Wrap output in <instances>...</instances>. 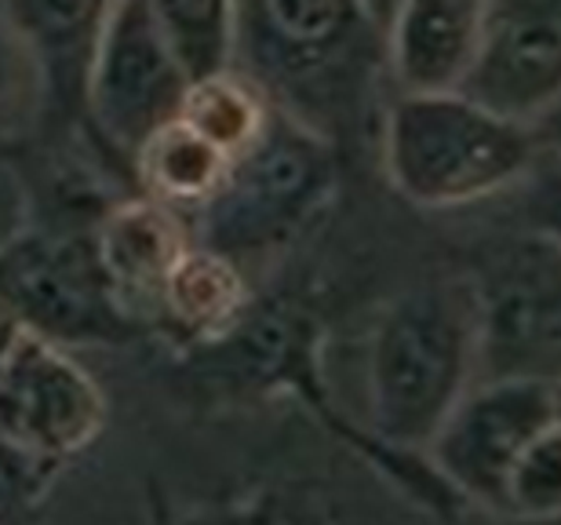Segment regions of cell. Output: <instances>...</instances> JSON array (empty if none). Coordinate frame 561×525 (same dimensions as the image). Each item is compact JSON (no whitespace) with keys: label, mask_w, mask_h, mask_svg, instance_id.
<instances>
[{"label":"cell","mask_w":561,"mask_h":525,"mask_svg":"<svg viewBox=\"0 0 561 525\" xmlns=\"http://www.w3.org/2000/svg\"><path fill=\"white\" fill-rule=\"evenodd\" d=\"M561 511V427L547 431L529 449L503 486L500 515L514 522L554 525Z\"/></svg>","instance_id":"ffe728a7"},{"label":"cell","mask_w":561,"mask_h":525,"mask_svg":"<svg viewBox=\"0 0 561 525\" xmlns=\"http://www.w3.org/2000/svg\"><path fill=\"white\" fill-rule=\"evenodd\" d=\"M376 150L398 197L426 212H456L525 183L551 158L554 121L500 117L463 92L390 95Z\"/></svg>","instance_id":"3957f363"},{"label":"cell","mask_w":561,"mask_h":525,"mask_svg":"<svg viewBox=\"0 0 561 525\" xmlns=\"http://www.w3.org/2000/svg\"><path fill=\"white\" fill-rule=\"evenodd\" d=\"M19 321L8 315V310H0V362L8 357V351L15 347V340H19Z\"/></svg>","instance_id":"603a6c76"},{"label":"cell","mask_w":561,"mask_h":525,"mask_svg":"<svg viewBox=\"0 0 561 525\" xmlns=\"http://www.w3.org/2000/svg\"><path fill=\"white\" fill-rule=\"evenodd\" d=\"M271 117L274 103L238 66L190 81L183 106H179V121L194 128L201 139H208L216 150L227 153L230 161L241 158L263 136Z\"/></svg>","instance_id":"ac0fdd59"},{"label":"cell","mask_w":561,"mask_h":525,"mask_svg":"<svg viewBox=\"0 0 561 525\" xmlns=\"http://www.w3.org/2000/svg\"><path fill=\"white\" fill-rule=\"evenodd\" d=\"M161 373L183 406L208 416L260 409L280 398L296 401L335 445L373 467L409 504L434 518H459L467 511L423 453H398L376 442L365 423L335 401L324 373V321L299 288L255 293L227 336L190 354L161 357Z\"/></svg>","instance_id":"6da1fadb"},{"label":"cell","mask_w":561,"mask_h":525,"mask_svg":"<svg viewBox=\"0 0 561 525\" xmlns=\"http://www.w3.org/2000/svg\"><path fill=\"white\" fill-rule=\"evenodd\" d=\"M230 172V158L201 139L183 121H168L142 142L131 158V179L142 197L183 212L190 219L205 201L216 194Z\"/></svg>","instance_id":"e0dca14e"},{"label":"cell","mask_w":561,"mask_h":525,"mask_svg":"<svg viewBox=\"0 0 561 525\" xmlns=\"http://www.w3.org/2000/svg\"><path fill=\"white\" fill-rule=\"evenodd\" d=\"M481 0H398L383 26L394 95L459 92L474 59Z\"/></svg>","instance_id":"9a60e30c"},{"label":"cell","mask_w":561,"mask_h":525,"mask_svg":"<svg viewBox=\"0 0 561 525\" xmlns=\"http://www.w3.org/2000/svg\"><path fill=\"white\" fill-rule=\"evenodd\" d=\"M478 379L474 307L459 274L431 277L379 310L365 357V431L398 453H423Z\"/></svg>","instance_id":"277c9868"},{"label":"cell","mask_w":561,"mask_h":525,"mask_svg":"<svg viewBox=\"0 0 561 525\" xmlns=\"http://www.w3.org/2000/svg\"><path fill=\"white\" fill-rule=\"evenodd\" d=\"M142 507V525H332L324 497L299 482H263L211 500H175L150 482Z\"/></svg>","instance_id":"2e32d148"},{"label":"cell","mask_w":561,"mask_h":525,"mask_svg":"<svg viewBox=\"0 0 561 525\" xmlns=\"http://www.w3.org/2000/svg\"><path fill=\"white\" fill-rule=\"evenodd\" d=\"M478 379H561V244L554 227L500 233L467 252Z\"/></svg>","instance_id":"52a82bcc"},{"label":"cell","mask_w":561,"mask_h":525,"mask_svg":"<svg viewBox=\"0 0 561 525\" xmlns=\"http://www.w3.org/2000/svg\"><path fill=\"white\" fill-rule=\"evenodd\" d=\"M459 92L500 117L547 125L561 95V0H481Z\"/></svg>","instance_id":"8fae6325"},{"label":"cell","mask_w":561,"mask_h":525,"mask_svg":"<svg viewBox=\"0 0 561 525\" xmlns=\"http://www.w3.org/2000/svg\"><path fill=\"white\" fill-rule=\"evenodd\" d=\"M252 299L249 271L194 241L164 277L146 343H153L161 357L208 347L238 326Z\"/></svg>","instance_id":"5bb4252c"},{"label":"cell","mask_w":561,"mask_h":525,"mask_svg":"<svg viewBox=\"0 0 561 525\" xmlns=\"http://www.w3.org/2000/svg\"><path fill=\"white\" fill-rule=\"evenodd\" d=\"M233 66L343 158L376 147L387 55L362 0H238Z\"/></svg>","instance_id":"7a4b0ae2"},{"label":"cell","mask_w":561,"mask_h":525,"mask_svg":"<svg viewBox=\"0 0 561 525\" xmlns=\"http://www.w3.org/2000/svg\"><path fill=\"white\" fill-rule=\"evenodd\" d=\"M554 427H561L558 379H474L426 442L423 456L463 507L500 515L514 464Z\"/></svg>","instance_id":"ba28073f"},{"label":"cell","mask_w":561,"mask_h":525,"mask_svg":"<svg viewBox=\"0 0 561 525\" xmlns=\"http://www.w3.org/2000/svg\"><path fill=\"white\" fill-rule=\"evenodd\" d=\"M362 4H365V11H368V15L376 19V26L383 30V26H387V19L394 15L398 0H362Z\"/></svg>","instance_id":"cb8c5ba5"},{"label":"cell","mask_w":561,"mask_h":525,"mask_svg":"<svg viewBox=\"0 0 561 525\" xmlns=\"http://www.w3.org/2000/svg\"><path fill=\"white\" fill-rule=\"evenodd\" d=\"M62 467L33 460L0 438V525H37Z\"/></svg>","instance_id":"7402d4cb"},{"label":"cell","mask_w":561,"mask_h":525,"mask_svg":"<svg viewBox=\"0 0 561 525\" xmlns=\"http://www.w3.org/2000/svg\"><path fill=\"white\" fill-rule=\"evenodd\" d=\"M37 114V73H33L30 55L22 52L19 37L0 15V161L33 136Z\"/></svg>","instance_id":"44dd1931"},{"label":"cell","mask_w":561,"mask_h":525,"mask_svg":"<svg viewBox=\"0 0 561 525\" xmlns=\"http://www.w3.org/2000/svg\"><path fill=\"white\" fill-rule=\"evenodd\" d=\"M106 423V390L73 351L19 332L0 362V438L66 471L103 438Z\"/></svg>","instance_id":"30bf717a"},{"label":"cell","mask_w":561,"mask_h":525,"mask_svg":"<svg viewBox=\"0 0 561 525\" xmlns=\"http://www.w3.org/2000/svg\"><path fill=\"white\" fill-rule=\"evenodd\" d=\"M117 4L121 0H0V15L37 73V139H95L84 114V88Z\"/></svg>","instance_id":"7c38bea8"},{"label":"cell","mask_w":561,"mask_h":525,"mask_svg":"<svg viewBox=\"0 0 561 525\" xmlns=\"http://www.w3.org/2000/svg\"><path fill=\"white\" fill-rule=\"evenodd\" d=\"M190 77L142 0H121L99 37L84 88L92 136L131 169V158L157 128L179 117Z\"/></svg>","instance_id":"9c48e42d"},{"label":"cell","mask_w":561,"mask_h":525,"mask_svg":"<svg viewBox=\"0 0 561 525\" xmlns=\"http://www.w3.org/2000/svg\"><path fill=\"white\" fill-rule=\"evenodd\" d=\"M343 164L329 139L274 110L263 136L230 161L219 190L190 216V233L244 271L277 260L332 212Z\"/></svg>","instance_id":"5b68a950"},{"label":"cell","mask_w":561,"mask_h":525,"mask_svg":"<svg viewBox=\"0 0 561 525\" xmlns=\"http://www.w3.org/2000/svg\"><path fill=\"white\" fill-rule=\"evenodd\" d=\"M190 81L233 66L238 0H142Z\"/></svg>","instance_id":"d6986e66"},{"label":"cell","mask_w":561,"mask_h":525,"mask_svg":"<svg viewBox=\"0 0 561 525\" xmlns=\"http://www.w3.org/2000/svg\"><path fill=\"white\" fill-rule=\"evenodd\" d=\"M190 244L194 233L183 212L142 194L114 201L95 222V252L110 293L146 340H150V321L164 277Z\"/></svg>","instance_id":"4fadbf2b"},{"label":"cell","mask_w":561,"mask_h":525,"mask_svg":"<svg viewBox=\"0 0 561 525\" xmlns=\"http://www.w3.org/2000/svg\"><path fill=\"white\" fill-rule=\"evenodd\" d=\"M0 310L22 332L66 351L139 347L146 336L117 307L95 252V227L19 219L0 238Z\"/></svg>","instance_id":"8992f818"}]
</instances>
